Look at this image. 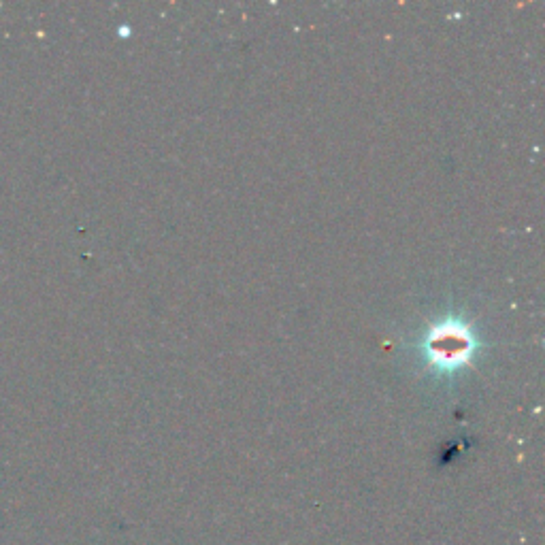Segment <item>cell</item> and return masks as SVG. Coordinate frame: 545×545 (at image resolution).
I'll return each instance as SVG.
<instances>
[{"label": "cell", "instance_id": "1", "mask_svg": "<svg viewBox=\"0 0 545 545\" xmlns=\"http://www.w3.org/2000/svg\"><path fill=\"white\" fill-rule=\"evenodd\" d=\"M424 350L428 360L441 371H454L467 365L475 352V337L460 322H443L431 328Z\"/></svg>", "mask_w": 545, "mask_h": 545}]
</instances>
